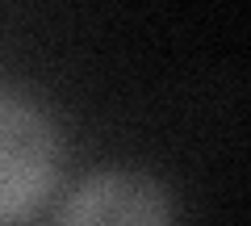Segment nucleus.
<instances>
[{
  "mask_svg": "<svg viewBox=\"0 0 251 226\" xmlns=\"http://www.w3.org/2000/svg\"><path fill=\"white\" fill-rule=\"evenodd\" d=\"M63 138L34 100L0 88V226L29 222L54 197Z\"/></svg>",
  "mask_w": 251,
  "mask_h": 226,
  "instance_id": "f257e3e1",
  "label": "nucleus"
},
{
  "mask_svg": "<svg viewBox=\"0 0 251 226\" xmlns=\"http://www.w3.org/2000/svg\"><path fill=\"white\" fill-rule=\"evenodd\" d=\"M54 226H176V218L168 189L155 176L134 168H100L63 197Z\"/></svg>",
  "mask_w": 251,
  "mask_h": 226,
  "instance_id": "f03ea898",
  "label": "nucleus"
}]
</instances>
